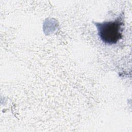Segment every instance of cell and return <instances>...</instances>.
I'll list each match as a JSON object with an SVG mask.
<instances>
[{"label": "cell", "mask_w": 132, "mask_h": 132, "mask_svg": "<svg viewBox=\"0 0 132 132\" xmlns=\"http://www.w3.org/2000/svg\"><path fill=\"white\" fill-rule=\"evenodd\" d=\"M94 23L97 27L98 35L103 42L109 45L114 44L122 38L123 16H119L114 21Z\"/></svg>", "instance_id": "6da1fadb"}]
</instances>
